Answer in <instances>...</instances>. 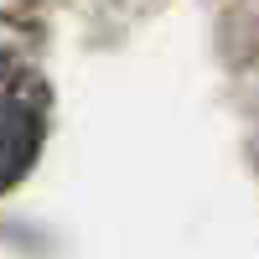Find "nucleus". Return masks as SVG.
<instances>
[{"label": "nucleus", "instance_id": "nucleus-1", "mask_svg": "<svg viewBox=\"0 0 259 259\" xmlns=\"http://www.w3.org/2000/svg\"><path fill=\"white\" fill-rule=\"evenodd\" d=\"M36 135H41V119H36L31 104L0 99V187H11L21 171L31 166V156H36Z\"/></svg>", "mask_w": 259, "mask_h": 259}]
</instances>
